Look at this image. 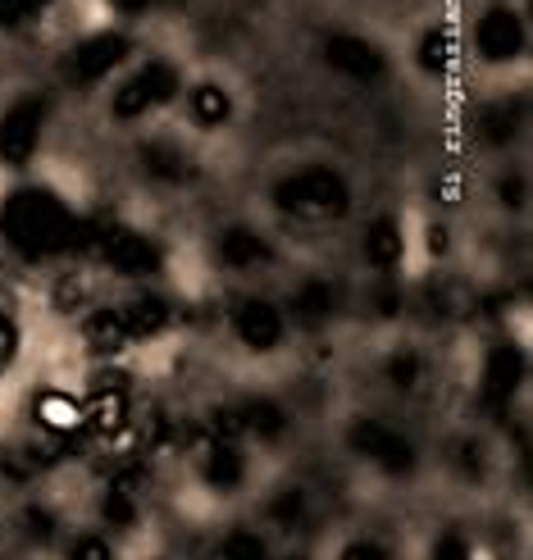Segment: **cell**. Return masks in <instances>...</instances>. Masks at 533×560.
<instances>
[{"mask_svg":"<svg viewBox=\"0 0 533 560\" xmlns=\"http://www.w3.org/2000/svg\"><path fill=\"white\" fill-rule=\"evenodd\" d=\"M0 237H5L23 260H50L88 246L92 229L82 223L60 196L46 187H19L0 206Z\"/></svg>","mask_w":533,"mask_h":560,"instance_id":"6da1fadb","label":"cell"},{"mask_svg":"<svg viewBox=\"0 0 533 560\" xmlns=\"http://www.w3.org/2000/svg\"><path fill=\"white\" fill-rule=\"evenodd\" d=\"M274 206L283 214H297V219H338L351 206V191H347V178L338 170L315 164V170H297L278 183Z\"/></svg>","mask_w":533,"mask_h":560,"instance_id":"7a4b0ae2","label":"cell"},{"mask_svg":"<svg viewBox=\"0 0 533 560\" xmlns=\"http://www.w3.org/2000/svg\"><path fill=\"white\" fill-rule=\"evenodd\" d=\"M178 69L174 65H164V60H151V65H142L128 82H119V92H115V101H109V115H115L119 124H132V119H142V115H151V109H160V105H170L174 96H178Z\"/></svg>","mask_w":533,"mask_h":560,"instance_id":"3957f363","label":"cell"},{"mask_svg":"<svg viewBox=\"0 0 533 560\" xmlns=\"http://www.w3.org/2000/svg\"><path fill=\"white\" fill-rule=\"evenodd\" d=\"M92 246L105 269H115L124 278H142V273H155L160 269V246L137 233V229H124V223H115V229H101L92 233Z\"/></svg>","mask_w":533,"mask_h":560,"instance_id":"277c9868","label":"cell"},{"mask_svg":"<svg viewBox=\"0 0 533 560\" xmlns=\"http://www.w3.org/2000/svg\"><path fill=\"white\" fill-rule=\"evenodd\" d=\"M42 124H46V101L23 96L0 115V160L5 164H27L42 147Z\"/></svg>","mask_w":533,"mask_h":560,"instance_id":"5b68a950","label":"cell"},{"mask_svg":"<svg viewBox=\"0 0 533 560\" xmlns=\"http://www.w3.org/2000/svg\"><path fill=\"white\" fill-rule=\"evenodd\" d=\"M351 446L364 460H374L383 474H397V479H406V474L415 469L410 438L397 433V429H387V424H379V419H360V424H351Z\"/></svg>","mask_w":533,"mask_h":560,"instance_id":"8992f818","label":"cell"},{"mask_svg":"<svg viewBox=\"0 0 533 560\" xmlns=\"http://www.w3.org/2000/svg\"><path fill=\"white\" fill-rule=\"evenodd\" d=\"M128 33H92L88 42H78L69 55V78L78 88H92V82H105L124 60H128Z\"/></svg>","mask_w":533,"mask_h":560,"instance_id":"52a82bcc","label":"cell"},{"mask_svg":"<svg viewBox=\"0 0 533 560\" xmlns=\"http://www.w3.org/2000/svg\"><path fill=\"white\" fill-rule=\"evenodd\" d=\"M233 332L246 351H274L288 338V315L265 296H242L233 305Z\"/></svg>","mask_w":533,"mask_h":560,"instance_id":"ba28073f","label":"cell"},{"mask_svg":"<svg viewBox=\"0 0 533 560\" xmlns=\"http://www.w3.org/2000/svg\"><path fill=\"white\" fill-rule=\"evenodd\" d=\"M474 50H479L488 65L520 60V50H524V19L515 10H507V5L484 10L479 23H474Z\"/></svg>","mask_w":533,"mask_h":560,"instance_id":"9c48e42d","label":"cell"},{"mask_svg":"<svg viewBox=\"0 0 533 560\" xmlns=\"http://www.w3.org/2000/svg\"><path fill=\"white\" fill-rule=\"evenodd\" d=\"M324 65L333 73H343L351 82H374L383 78L387 60H383V50L374 42H364V37H351V33H338V37H328L324 42Z\"/></svg>","mask_w":533,"mask_h":560,"instance_id":"30bf717a","label":"cell"},{"mask_svg":"<svg viewBox=\"0 0 533 560\" xmlns=\"http://www.w3.org/2000/svg\"><path fill=\"white\" fill-rule=\"evenodd\" d=\"M128 415H132V406H128L124 378H105V383H96L92 397L82 401V429L92 438H115V433H124Z\"/></svg>","mask_w":533,"mask_h":560,"instance_id":"8fae6325","label":"cell"},{"mask_svg":"<svg viewBox=\"0 0 533 560\" xmlns=\"http://www.w3.org/2000/svg\"><path fill=\"white\" fill-rule=\"evenodd\" d=\"M520 383H524V351H520V342H497L484 355V378H479L484 401L488 406H507L520 392Z\"/></svg>","mask_w":533,"mask_h":560,"instance_id":"7c38bea8","label":"cell"},{"mask_svg":"<svg viewBox=\"0 0 533 560\" xmlns=\"http://www.w3.org/2000/svg\"><path fill=\"white\" fill-rule=\"evenodd\" d=\"M142 479H147L142 469H124V474L109 479V488L101 497V515L109 524H119V528L137 524V515H142Z\"/></svg>","mask_w":533,"mask_h":560,"instance_id":"4fadbf2b","label":"cell"},{"mask_svg":"<svg viewBox=\"0 0 533 560\" xmlns=\"http://www.w3.org/2000/svg\"><path fill=\"white\" fill-rule=\"evenodd\" d=\"M219 260L229 265V269H265L274 260V246L256 233V229H246V223H233V229H223L219 237Z\"/></svg>","mask_w":533,"mask_h":560,"instance_id":"5bb4252c","label":"cell"},{"mask_svg":"<svg viewBox=\"0 0 533 560\" xmlns=\"http://www.w3.org/2000/svg\"><path fill=\"white\" fill-rule=\"evenodd\" d=\"M360 250H364V260H370L379 273H392L402 265V256H406L402 223L397 219H374L370 229H364V237H360Z\"/></svg>","mask_w":533,"mask_h":560,"instance_id":"9a60e30c","label":"cell"},{"mask_svg":"<svg viewBox=\"0 0 533 560\" xmlns=\"http://www.w3.org/2000/svg\"><path fill=\"white\" fill-rule=\"evenodd\" d=\"M33 419L50 438H69L82 429V401H73L69 392H42L33 401Z\"/></svg>","mask_w":533,"mask_h":560,"instance_id":"2e32d148","label":"cell"},{"mask_svg":"<svg viewBox=\"0 0 533 560\" xmlns=\"http://www.w3.org/2000/svg\"><path fill=\"white\" fill-rule=\"evenodd\" d=\"M119 311H124V324H128V338H132V342L155 338V332L170 328V301L155 296V292L132 296L128 305H119Z\"/></svg>","mask_w":533,"mask_h":560,"instance_id":"e0dca14e","label":"cell"},{"mask_svg":"<svg viewBox=\"0 0 533 560\" xmlns=\"http://www.w3.org/2000/svg\"><path fill=\"white\" fill-rule=\"evenodd\" d=\"M246 479V456L237 442H210V456H206V483L215 492H237Z\"/></svg>","mask_w":533,"mask_h":560,"instance_id":"ac0fdd59","label":"cell"},{"mask_svg":"<svg viewBox=\"0 0 533 560\" xmlns=\"http://www.w3.org/2000/svg\"><path fill=\"white\" fill-rule=\"evenodd\" d=\"M82 342H88V351H96V355L124 351L132 342L128 324H124V311H92L88 324H82Z\"/></svg>","mask_w":533,"mask_h":560,"instance_id":"d6986e66","label":"cell"},{"mask_svg":"<svg viewBox=\"0 0 533 560\" xmlns=\"http://www.w3.org/2000/svg\"><path fill=\"white\" fill-rule=\"evenodd\" d=\"M237 419H242V433L260 438V442H278L288 433V410L269 397H251L246 406H237Z\"/></svg>","mask_w":533,"mask_h":560,"instance_id":"ffe728a7","label":"cell"},{"mask_svg":"<svg viewBox=\"0 0 533 560\" xmlns=\"http://www.w3.org/2000/svg\"><path fill=\"white\" fill-rule=\"evenodd\" d=\"M187 115L201 124V128H219L233 119V96L223 82H196L192 96H187Z\"/></svg>","mask_w":533,"mask_h":560,"instance_id":"44dd1931","label":"cell"},{"mask_svg":"<svg viewBox=\"0 0 533 560\" xmlns=\"http://www.w3.org/2000/svg\"><path fill=\"white\" fill-rule=\"evenodd\" d=\"M292 315L301 324H324L333 315V288L324 278H311V283H301L297 296H292Z\"/></svg>","mask_w":533,"mask_h":560,"instance_id":"7402d4cb","label":"cell"},{"mask_svg":"<svg viewBox=\"0 0 533 560\" xmlns=\"http://www.w3.org/2000/svg\"><path fill=\"white\" fill-rule=\"evenodd\" d=\"M142 174L151 183H183V155L164 142H147L142 147Z\"/></svg>","mask_w":533,"mask_h":560,"instance_id":"603a6c76","label":"cell"},{"mask_svg":"<svg viewBox=\"0 0 533 560\" xmlns=\"http://www.w3.org/2000/svg\"><path fill=\"white\" fill-rule=\"evenodd\" d=\"M419 69L433 78L452 69V33H447V27H429V33L419 37Z\"/></svg>","mask_w":533,"mask_h":560,"instance_id":"cb8c5ba5","label":"cell"},{"mask_svg":"<svg viewBox=\"0 0 533 560\" xmlns=\"http://www.w3.org/2000/svg\"><path fill=\"white\" fill-rule=\"evenodd\" d=\"M219 556L223 560H269V547L260 534H251V528H233V534L219 542Z\"/></svg>","mask_w":533,"mask_h":560,"instance_id":"d4e9b609","label":"cell"},{"mask_svg":"<svg viewBox=\"0 0 533 560\" xmlns=\"http://www.w3.org/2000/svg\"><path fill=\"white\" fill-rule=\"evenodd\" d=\"M515 128H520V119L511 115L507 105H493V109H484V119H479V137L488 147H507L511 137H515Z\"/></svg>","mask_w":533,"mask_h":560,"instance_id":"484cf974","label":"cell"},{"mask_svg":"<svg viewBox=\"0 0 533 560\" xmlns=\"http://www.w3.org/2000/svg\"><path fill=\"white\" fill-rule=\"evenodd\" d=\"M269 520L283 524V528H297L305 520V492L301 488H283V492L269 501Z\"/></svg>","mask_w":533,"mask_h":560,"instance_id":"4316f807","label":"cell"},{"mask_svg":"<svg viewBox=\"0 0 533 560\" xmlns=\"http://www.w3.org/2000/svg\"><path fill=\"white\" fill-rule=\"evenodd\" d=\"M419 370H425V360H419L415 351L387 355V383H392V387H415V383H419Z\"/></svg>","mask_w":533,"mask_h":560,"instance_id":"83f0119b","label":"cell"},{"mask_svg":"<svg viewBox=\"0 0 533 560\" xmlns=\"http://www.w3.org/2000/svg\"><path fill=\"white\" fill-rule=\"evenodd\" d=\"M69 560H115V547H109L101 534H78L69 542Z\"/></svg>","mask_w":533,"mask_h":560,"instance_id":"f1b7e54d","label":"cell"},{"mask_svg":"<svg viewBox=\"0 0 533 560\" xmlns=\"http://www.w3.org/2000/svg\"><path fill=\"white\" fill-rule=\"evenodd\" d=\"M23 534L33 538V542H46V538L55 534V515H50L46 506H27V511H23Z\"/></svg>","mask_w":533,"mask_h":560,"instance_id":"f546056e","label":"cell"},{"mask_svg":"<svg viewBox=\"0 0 533 560\" xmlns=\"http://www.w3.org/2000/svg\"><path fill=\"white\" fill-rule=\"evenodd\" d=\"M433 560H470V542L461 534H442L433 542Z\"/></svg>","mask_w":533,"mask_h":560,"instance_id":"4dcf8cb0","label":"cell"},{"mask_svg":"<svg viewBox=\"0 0 533 560\" xmlns=\"http://www.w3.org/2000/svg\"><path fill=\"white\" fill-rule=\"evenodd\" d=\"M14 351H19V328H14L10 315H0V374H5V365L14 360Z\"/></svg>","mask_w":533,"mask_h":560,"instance_id":"1f68e13d","label":"cell"},{"mask_svg":"<svg viewBox=\"0 0 533 560\" xmlns=\"http://www.w3.org/2000/svg\"><path fill=\"white\" fill-rule=\"evenodd\" d=\"M338 560H387V551L379 547V542H370V538H356V542H347L343 547V556Z\"/></svg>","mask_w":533,"mask_h":560,"instance_id":"d6a6232c","label":"cell"},{"mask_svg":"<svg viewBox=\"0 0 533 560\" xmlns=\"http://www.w3.org/2000/svg\"><path fill=\"white\" fill-rule=\"evenodd\" d=\"M109 5H115L119 14H147V10L155 5V0H109Z\"/></svg>","mask_w":533,"mask_h":560,"instance_id":"836d02e7","label":"cell"},{"mask_svg":"<svg viewBox=\"0 0 533 560\" xmlns=\"http://www.w3.org/2000/svg\"><path fill=\"white\" fill-rule=\"evenodd\" d=\"M27 10L19 5V0H0V23H19Z\"/></svg>","mask_w":533,"mask_h":560,"instance_id":"e575fe53","label":"cell"},{"mask_svg":"<svg viewBox=\"0 0 533 560\" xmlns=\"http://www.w3.org/2000/svg\"><path fill=\"white\" fill-rule=\"evenodd\" d=\"M55 296H60V311H69V305H78L82 288H78V283H60V292H55Z\"/></svg>","mask_w":533,"mask_h":560,"instance_id":"d590c367","label":"cell"},{"mask_svg":"<svg viewBox=\"0 0 533 560\" xmlns=\"http://www.w3.org/2000/svg\"><path fill=\"white\" fill-rule=\"evenodd\" d=\"M19 5H23L27 14H33V10H42V5H50V0H19Z\"/></svg>","mask_w":533,"mask_h":560,"instance_id":"8d00e7d4","label":"cell"},{"mask_svg":"<svg viewBox=\"0 0 533 560\" xmlns=\"http://www.w3.org/2000/svg\"><path fill=\"white\" fill-rule=\"evenodd\" d=\"M288 560H301V556H288Z\"/></svg>","mask_w":533,"mask_h":560,"instance_id":"74e56055","label":"cell"}]
</instances>
